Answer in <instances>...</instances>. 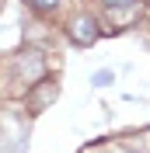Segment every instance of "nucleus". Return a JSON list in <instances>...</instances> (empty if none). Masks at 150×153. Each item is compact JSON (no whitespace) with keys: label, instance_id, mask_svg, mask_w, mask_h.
<instances>
[{"label":"nucleus","instance_id":"4","mask_svg":"<svg viewBox=\"0 0 150 153\" xmlns=\"http://www.w3.org/2000/svg\"><path fill=\"white\" fill-rule=\"evenodd\" d=\"M32 4H35V7H42V10H49V7H56L59 0H32Z\"/></svg>","mask_w":150,"mask_h":153},{"label":"nucleus","instance_id":"3","mask_svg":"<svg viewBox=\"0 0 150 153\" xmlns=\"http://www.w3.org/2000/svg\"><path fill=\"white\" fill-rule=\"evenodd\" d=\"M105 84H112V73H105V70L94 73V87H105Z\"/></svg>","mask_w":150,"mask_h":153},{"label":"nucleus","instance_id":"1","mask_svg":"<svg viewBox=\"0 0 150 153\" xmlns=\"http://www.w3.org/2000/svg\"><path fill=\"white\" fill-rule=\"evenodd\" d=\"M74 38L80 42V45H91L94 38H98V28H94L91 18H77L74 21Z\"/></svg>","mask_w":150,"mask_h":153},{"label":"nucleus","instance_id":"2","mask_svg":"<svg viewBox=\"0 0 150 153\" xmlns=\"http://www.w3.org/2000/svg\"><path fill=\"white\" fill-rule=\"evenodd\" d=\"M105 7H122V10H136L140 7V0H101Z\"/></svg>","mask_w":150,"mask_h":153}]
</instances>
